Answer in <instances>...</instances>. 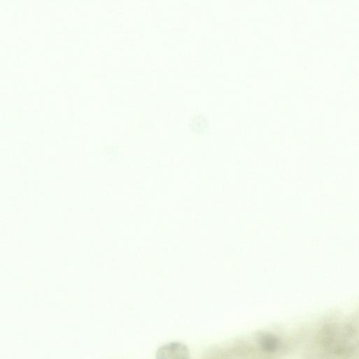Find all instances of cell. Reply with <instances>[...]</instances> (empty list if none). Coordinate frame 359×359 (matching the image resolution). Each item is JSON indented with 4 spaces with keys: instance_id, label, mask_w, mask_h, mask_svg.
Here are the masks:
<instances>
[{
    "instance_id": "6da1fadb",
    "label": "cell",
    "mask_w": 359,
    "mask_h": 359,
    "mask_svg": "<svg viewBox=\"0 0 359 359\" xmlns=\"http://www.w3.org/2000/svg\"><path fill=\"white\" fill-rule=\"evenodd\" d=\"M156 359H190V352L184 343L171 341L158 348Z\"/></svg>"
},
{
    "instance_id": "7a4b0ae2",
    "label": "cell",
    "mask_w": 359,
    "mask_h": 359,
    "mask_svg": "<svg viewBox=\"0 0 359 359\" xmlns=\"http://www.w3.org/2000/svg\"><path fill=\"white\" fill-rule=\"evenodd\" d=\"M258 343L260 347L267 352H274L279 345L277 337L269 333L260 334Z\"/></svg>"
}]
</instances>
